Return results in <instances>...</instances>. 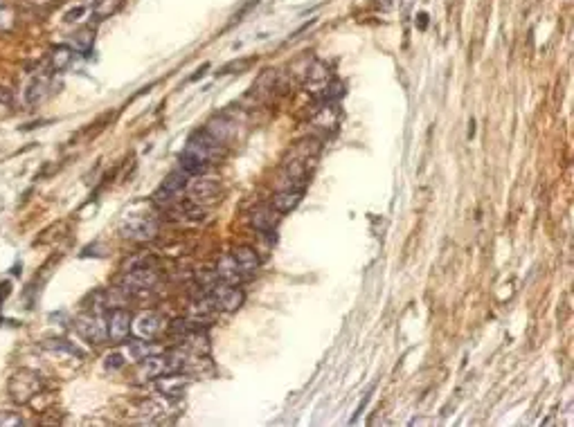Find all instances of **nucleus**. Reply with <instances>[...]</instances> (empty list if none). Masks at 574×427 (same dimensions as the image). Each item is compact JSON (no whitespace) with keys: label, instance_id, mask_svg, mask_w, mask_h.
<instances>
[{"label":"nucleus","instance_id":"nucleus-1","mask_svg":"<svg viewBox=\"0 0 574 427\" xmlns=\"http://www.w3.org/2000/svg\"><path fill=\"white\" fill-rule=\"evenodd\" d=\"M221 142H217L208 131H196L190 140H187L185 149L181 153V169L187 176L203 174L208 169L210 162L217 158Z\"/></svg>","mask_w":574,"mask_h":427},{"label":"nucleus","instance_id":"nucleus-2","mask_svg":"<svg viewBox=\"0 0 574 427\" xmlns=\"http://www.w3.org/2000/svg\"><path fill=\"white\" fill-rule=\"evenodd\" d=\"M185 367V358L181 353H167V356H147L140 360L138 378L140 380H158L167 374H176Z\"/></svg>","mask_w":574,"mask_h":427},{"label":"nucleus","instance_id":"nucleus-3","mask_svg":"<svg viewBox=\"0 0 574 427\" xmlns=\"http://www.w3.org/2000/svg\"><path fill=\"white\" fill-rule=\"evenodd\" d=\"M41 389H43V376L39 371H32V369L16 371V374L10 378V385H7V392H10L12 401L19 405L30 403Z\"/></svg>","mask_w":574,"mask_h":427},{"label":"nucleus","instance_id":"nucleus-4","mask_svg":"<svg viewBox=\"0 0 574 427\" xmlns=\"http://www.w3.org/2000/svg\"><path fill=\"white\" fill-rule=\"evenodd\" d=\"M120 234L129 241L147 243L158 234V221L151 216H127L120 225Z\"/></svg>","mask_w":574,"mask_h":427},{"label":"nucleus","instance_id":"nucleus-5","mask_svg":"<svg viewBox=\"0 0 574 427\" xmlns=\"http://www.w3.org/2000/svg\"><path fill=\"white\" fill-rule=\"evenodd\" d=\"M187 189V174L185 171H174L165 178V183L154 192V203L158 207H174Z\"/></svg>","mask_w":574,"mask_h":427},{"label":"nucleus","instance_id":"nucleus-6","mask_svg":"<svg viewBox=\"0 0 574 427\" xmlns=\"http://www.w3.org/2000/svg\"><path fill=\"white\" fill-rule=\"evenodd\" d=\"M208 297L212 299L214 308H217V311H223V313H235L246 302L244 290L239 286H230V284H214L210 288Z\"/></svg>","mask_w":574,"mask_h":427},{"label":"nucleus","instance_id":"nucleus-7","mask_svg":"<svg viewBox=\"0 0 574 427\" xmlns=\"http://www.w3.org/2000/svg\"><path fill=\"white\" fill-rule=\"evenodd\" d=\"M75 329L86 342H91V344H104L109 340V326H106L104 317L97 313L79 315L75 322Z\"/></svg>","mask_w":574,"mask_h":427},{"label":"nucleus","instance_id":"nucleus-8","mask_svg":"<svg viewBox=\"0 0 574 427\" xmlns=\"http://www.w3.org/2000/svg\"><path fill=\"white\" fill-rule=\"evenodd\" d=\"M158 284V275L156 270L151 268H136L124 275L122 279V290L124 293H131V295H147L151 288Z\"/></svg>","mask_w":574,"mask_h":427},{"label":"nucleus","instance_id":"nucleus-9","mask_svg":"<svg viewBox=\"0 0 574 427\" xmlns=\"http://www.w3.org/2000/svg\"><path fill=\"white\" fill-rule=\"evenodd\" d=\"M187 194H190L192 203H214L221 194V185L217 178H194L192 183H187Z\"/></svg>","mask_w":574,"mask_h":427},{"label":"nucleus","instance_id":"nucleus-10","mask_svg":"<svg viewBox=\"0 0 574 427\" xmlns=\"http://www.w3.org/2000/svg\"><path fill=\"white\" fill-rule=\"evenodd\" d=\"M163 329H165V317L154 311L142 313L131 322V331L136 333L140 340H154Z\"/></svg>","mask_w":574,"mask_h":427},{"label":"nucleus","instance_id":"nucleus-11","mask_svg":"<svg viewBox=\"0 0 574 427\" xmlns=\"http://www.w3.org/2000/svg\"><path fill=\"white\" fill-rule=\"evenodd\" d=\"M214 275H217L219 281H223V284H230V286H239L241 281H246V279L253 277L250 272H246L244 268L239 266L232 254H228V257H223L219 261V266H217V270H214Z\"/></svg>","mask_w":574,"mask_h":427},{"label":"nucleus","instance_id":"nucleus-12","mask_svg":"<svg viewBox=\"0 0 574 427\" xmlns=\"http://www.w3.org/2000/svg\"><path fill=\"white\" fill-rule=\"evenodd\" d=\"M131 313L124 311V308H115V311L109 315L106 320V326H109V340L113 342H124L131 333Z\"/></svg>","mask_w":574,"mask_h":427},{"label":"nucleus","instance_id":"nucleus-13","mask_svg":"<svg viewBox=\"0 0 574 427\" xmlns=\"http://www.w3.org/2000/svg\"><path fill=\"white\" fill-rule=\"evenodd\" d=\"M50 95V77L48 75H37L23 90V99L28 106H39L43 99Z\"/></svg>","mask_w":574,"mask_h":427},{"label":"nucleus","instance_id":"nucleus-14","mask_svg":"<svg viewBox=\"0 0 574 427\" xmlns=\"http://www.w3.org/2000/svg\"><path fill=\"white\" fill-rule=\"evenodd\" d=\"M304 196V189H282V192H277L271 201V207L275 212L280 214H286V212H293L295 207L300 205Z\"/></svg>","mask_w":574,"mask_h":427},{"label":"nucleus","instance_id":"nucleus-15","mask_svg":"<svg viewBox=\"0 0 574 427\" xmlns=\"http://www.w3.org/2000/svg\"><path fill=\"white\" fill-rule=\"evenodd\" d=\"M190 383H192V378H187V376L167 374L163 378H158V392L169 398H178V396H183V392L190 387Z\"/></svg>","mask_w":574,"mask_h":427},{"label":"nucleus","instance_id":"nucleus-16","mask_svg":"<svg viewBox=\"0 0 574 427\" xmlns=\"http://www.w3.org/2000/svg\"><path fill=\"white\" fill-rule=\"evenodd\" d=\"M232 257H235V261L246 272H250V275H255V270L259 268V257H257V252L253 248H246V245H244V248L232 250Z\"/></svg>","mask_w":574,"mask_h":427},{"label":"nucleus","instance_id":"nucleus-17","mask_svg":"<svg viewBox=\"0 0 574 427\" xmlns=\"http://www.w3.org/2000/svg\"><path fill=\"white\" fill-rule=\"evenodd\" d=\"M73 48H68V45H59V48L52 50L50 54V66L55 72H61V70H66L70 63H73Z\"/></svg>","mask_w":574,"mask_h":427},{"label":"nucleus","instance_id":"nucleus-18","mask_svg":"<svg viewBox=\"0 0 574 427\" xmlns=\"http://www.w3.org/2000/svg\"><path fill=\"white\" fill-rule=\"evenodd\" d=\"M250 221H253V225L259 232H271L277 225V216H275V210H266V207H262V210L253 212V218H250Z\"/></svg>","mask_w":574,"mask_h":427},{"label":"nucleus","instance_id":"nucleus-19","mask_svg":"<svg viewBox=\"0 0 574 427\" xmlns=\"http://www.w3.org/2000/svg\"><path fill=\"white\" fill-rule=\"evenodd\" d=\"M43 347H46L48 351L64 353V356H70V358H84V353L79 351L75 344H70L66 340H46V342H43Z\"/></svg>","mask_w":574,"mask_h":427},{"label":"nucleus","instance_id":"nucleus-20","mask_svg":"<svg viewBox=\"0 0 574 427\" xmlns=\"http://www.w3.org/2000/svg\"><path fill=\"white\" fill-rule=\"evenodd\" d=\"M95 43V30L93 27H82V30H77L73 34V45L75 50H82V52H88L93 48Z\"/></svg>","mask_w":574,"mask_h":427},{"label":"nucleus","instance_id":"nucleus-21","mask_svg":"<svg viewBox=\"0 0 574 427\" xmlns=\"http://www.w3.org/2000/svg\"><path fill=\"white\" fill-rule=\"evenodd\" d=\"M120 7V0H97V5L93 7V14L97 18H109L115 14V9Z\"/></svg>","mask_w":574,"mask_h":427},{"label":"nucleus","instance_id":"nucleus-22","mask_svg":"<svg viewBox=\"0 0 574 427\" xmlns=\"http://www.w3.org/2000/svg\"><path fill=\"white\" fill-rule=\"evenodd\" d=\"M129 353L136 360H142V358H147V356H151V353H154V349L149 347L147 342H133L131 347H129Z\"/></svg>","mask_w":574,"mask_h":427},{"label":"nucleus","instance_id":"nucleus-23","mask_svg":"<svg viewBox=\"0 0 574 427\" xmlns=\"http://www.w3.org/2000/svg\"><path fill=\"white\" fill-rule=\"evenodd\" d=\"M23 419H21V414H16V412H0V427H16V425H21Z\"/></svg>","mask_w":574,"mask_h":427},{"label":"nucleus","instance_id":"nucleus-24","mask_svg":"<svg viewBox=\"0 0 574 427\" xmlns=\"http://www.w3.org/2000/svg\"><path fill=\"white\" fill-rule=\"evenodd\" d=\"M106 369H120L124 365V356L122 353H111V356H106Z\"/></svg>","mask_w":574,"mask_h":427},{"label":"nucleus","instance_id":"nucleus-25","mask_svg":"<svg viewBox=\"0 0 574 427\" xmlns=\"http://www.w3.org/2000/svg\"><path fill=\"white\" fill-rule=\"evenodd\" d=\"M88 12V7H75V9H70V12L66 14V23H77V21H82V16Z\"/></svg>","mask_w":574,"mask_h":427},{"label":"nucleus","instance_id":"nucleus-26","mask_svg":"<svg viewBox=\"0 0 574 427\" xmlns=\"http://www.w3.org/2000/svg\"><path fill=\"white\" fill-rule=\"evenodd\" d=\"M253 61H255V59H244V61H239V63H237V61H235V63H230V66L223 68V75H226V72H230V70H246V68H248Z\"/></svg>","mask_w":574,"mask_h":427},{"label":"nucleus","instance_id":"nucleus-27","mask_svg":"<svg viewBox=\"0 0 574 427\" xmlns=\"http://www.w3.org/2000/svg\"><path fill=\"white\" fill-rule=\"evenodd\" d=\"M10 293H12V284L10 281H3V284H0V302H5V299L10 297Z\"/></svg>","mask_w":574,"mask_h":427},{"label":"nucleus","instance_id":"nucleus-28","mask_svg":"<svg viewBox=\"0 0 574 427\" xmlns=\"http://www.w3.org/2000/svg\"><path fill=\"white\" fill-rule=\"evenodd\" d=\"M426 18H428L426 14H419V25H421V27H426Z\"/></svg>","mask_w":574,"mask_h":427}]
</instances>
